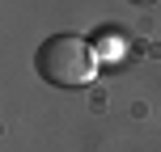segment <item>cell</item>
<instances>
[{"mask_svg": "<svg viewBox=\"0 0 161 152\" xmlns=\"http://www.w3.org/2000/svg\"><path fill=\"white\" fill-rule=\"evenodd\" d=\"M34 68L55 89H80L97 76L102 64H97L93 47L85 38H76V34H47L38 42V51H34Z\"/></svg>", "mask_w": 161, "mask_h": 152, "instance_id": "obj_1", "label": "cell"}, {"mask_svg": "<svg viewBox=\"0 0 161 152\" xmlns=\"http://www.w3.org/2000/svg\"><path fill=\"white\" fill-rule=\"evenodd\" d=\"M89 47H93L97 64H119L127 55V47H131V34L123 25H102V30H93V42Z\"/></svg>", "mask_w": 161, "mask_h": 152, "instance_id": "obj_2", "label": "cell"}, {"mask_svg": "<svg viewBox=\"0 0 161 152\" xmlns=\"http://www.w3.org/2000/svg\"><path fill=\"white\" fill-rule=\"evenodd\" d=\"M131 4H153V0H131Z\"/></svg>", "mask_w": 161, "mask_h": 152, "instance_id": "obj_3", "label": "cell"}]
</instances>
